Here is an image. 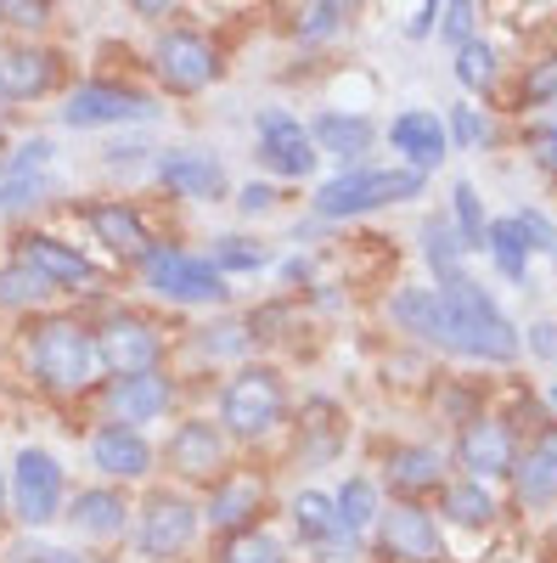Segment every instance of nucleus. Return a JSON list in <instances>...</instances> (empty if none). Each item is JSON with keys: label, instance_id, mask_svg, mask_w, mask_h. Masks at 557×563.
<instances>
[{"label": "nucleus", "instance_id": "nucleus-1", "mask_svg": "<svg viewBox=\"0 0 557 563\" xmlns=\"http://www.w3.org/2000/svg\"><path fill=\"white\" fill-rule=\"evenodd\" d=\"M18 366L29 372V384L52 400H85L108 384V366L97 350L90 321L74 310H45L18 327Z\"/></svg>", "mask_w": 557, "mask_h": 563}, {"label": "nucleus", "instance_id": "nucleus-2", "mask_svg": "<svg viewBox=\"0 0 557 563\" xmlns=\"http://www.w3.org/2000/svg\"><path fill=\"white\" fill-rule=\"evenodd\" d=\"M214 422L231 445H259L282 422H293V389L282 378V366L243 361L237 372H225L214 389Z\"/></svg>", "mask_w": 557, "mask_h": 563}, {"label": "nucleus", "instance_id": "nucleus-3", "mask_svg": "<svg viewBox=\"0 0 557 563\" xmlns=\"http://www.w3.org/2000/svg\"><path fill=\"white\" fill-rule=\"evenodd\" d=\"M428 192V175L416 169H383V164H355V169H333L327 180H315L310 192V220H327V225H344V220H360V214H383L394 203H416Z\"/></svg>", "mask_w": 557, "mask_h": 563}, {"label": "nucleus", "instance_id": "nucleus-4", "mask_svg": "<svg viewBox=\"0 0 557 563\" xmlns=\"http://www.w3.org/2000/svg\"><path fill=\"white\" fill-rule=\"evenodd\" d=\"M434 294L445 299V310H450V321H456L461 361H484V366H513V361H524V339H519L513 316L495 305V294L484 288L474 271L439 282Z\"/></svg>", "mask_w": 557, "mask_h": 563}, {"label": "nucleus", "instance_id": "nucleus-5", "mask_svg": "<svg viewBox=\"0 0 557 563\" xmlns=\"http://www.w3.org/2000/svg\"><path fill=\"white\" fill-rule=\"evenodd\" d=\"M198 541H203V496H192L186 485H147V496L135 501L124 547L142 563H180L192 558Z\"/></svg>", "mask_w": 557, "mask_h": 563}, {"label": "nucleus", "instance_id": "nucleus-6", "mask_svg": "<svg viewBox=\"0 0 557 563\" xmlns=\"http://www.w3.org/2000/svg\"><path fill=\"white\" fill-rule=\"evenodd\" d=\"M135 276H142V288L153 299L180 305V310H220V305H231V282L203 249L153 243L142 260H135Z\"/></svg>", "mask_w": 557, "mask_h": 563}, {"label": "nucleus", "instance_id": "nucleus-7", "mask_svg": "<svg viewBox=\"0 0 557 563\" xmlns=\"http://www.w3.org/2000/svg\"><path fill=\"white\" fill-rule=\"evenodd\" d=\"M147 63H153L158 90H169V97H203V90H214L225 79V45L209 29L175 18L153 34Z\"/></svg>", "mask_w": 557, "mask_h": 563}, {"label": "nucleus", "instance_id": "nucleus-8", "mask_svg": "<svg viewBox=\"0 0 557 563\" xmlns=\"http://www.w3.org/2000/svg\"><path fill=\"white\" fill-rule=\"evenodd\" d=\"M7 490H12V525L23 536H40V530L63 525L68 467L52 445H18L7 462Z\"/></svg>", "mask_w": 557, "mask_h": 563}, {"label": "nucleus", "instance_id": "nucleus-9", "mask_svg": "<svg viewBox=\"0 0 557 563\" xmlns=\"http://www.w3.org/2000/svg\"><path fill=\"white\" fill-rule=\"evenodd\" d=\"M97 350H102V366L108 378H135V372H164L169 361V333L158 327V316L135 310V305H108L97 321Z\"/></svg>", "mask_w": 557, "mask_h": 563}, {"label": "nucleus", "instance_id": "nucleus-10", "mask_svg": "<svg viewBox=\"0 0 557 563\" xmlns=\"http://www.w3.org/2000/svg\"><path fill=\"white\" fill-rule=\"evenodd\" d=\"M147 119H158V97L142 90L135 79L90 74V79L68 85V97H63L68 130H130V124H147Z\"/></svg>", "mask_w": 557, "mask_h": 563}, {"label": "nucleus", "instance_id": "nucleus-11", "mask_svg": "<svg viewBox=\"0 0 557 563\" xmlns=\"http://www.w3.org/2000/svg\"><path fill=\"white\" fill-rule=\"evenodd\" d=\"M519 451H524V440L506 411H479L474 422H461L450 434V462L461 467V479H479V485H506Z\"/></svg>", "mask_w": 557, "mask_h": 563}, {"label": "nucleus", "instance_id": "nucleus-12", "mask_svg": "<svg viewBox=\"0 0 557 563\" xmlns=\"http://www.w3.org/2000/svg\"><path fill=\"white\" fill-rule=\"evenodd\" d=\"M23 271H34L52 294H97L102 288V265L90 260L85 249H74L68 238H57V231H40V225H23L12 238V254Z\"/></svg>", "mask_w": 557, "mask_h": 563}, {"label": "nucleus", "instance_id": "nucleus-13", "mask_svg": "<svg viewBox=\"0 0 557 563\" xmlns=\"http://www.w3.org/2000/svg\"><path fill=\"white\" fill-rule=\"evenodd\" d=\"M0 97L12 108L68 97V57L45 40H0Z\"/></svg>", "mask_w": 557, "mask_h": 563}, {"label": "nucleus", "instance_id": "nucleus-14", "mask_svg": "<svg viewBox=\"0 0 557 563\" xmlns=\"http://www.w3.org/2000/svg\"><path fill=\"white\" fill-rule=\"evenodd\" d=\"M85 462L90 474H97L102 485H153L158 479V445L142 434V429H124V422H97V429L85 434Z\"/></svg>", "mask_w": 557, "mask_h": 563}, {"label": "nucleus", "instance_id": "nucleus-15", "mask_svg": "<svg viewBox=\"0 0 557 563\" xmlns=\"http://www.w3.org/2000/svg\"><path fill=\"white\" fill-rule=\"evenodd\" d=\"M371 541H378L389 563H445V525L434 519L428 501L389 496L378 525H371Z\"/></svg>", "mask_w": 557, "mask_h": 563}, {"label": "nucleus", "instance_id": "nucleus-16", "mask_svg": "<svg viewBox=\"0 0 557 563\" xmlns=\"http://www.w3.org/2000/svg\"><path fill=\"white\" fill-rule=\"evenodd\" d=\"M180 400V378L164 366V372H135V378H108L97 389V411L102 422H124V429H153V422H164Z\"/></svg>", "mask_w": 557, "mask_h": 563}, {"label": "nucleus", "instance_id": "nucleus-17", "mask_svg": "<svg viewBox=\"0 0 557 563\" xmlns=\"http://www.w3.org/2000/svg\"><path fill=\"white\" fill-rule=\"evenodd\" d=\"M158 456L175 474V485H214L231 467V440L220 434L214 417H180L169 440L158 445Z\"/></svg>", "mask_w": 557, "mask_h": 563}, {"label": "nucleus", "instance_id": "nucleus-18", "mask_svg": "<svg viewBox=\"0 0 557 563\" xmlns=\"http://www.w3.org/2000/svg\"><path fill=\"white\" fill-rule=\"evenodd\" d=\"M254 158L270 180H310L315 164H321L304 119H293L288 108H259L254 113Z\"/></svg>", "mask_w": 557, "mask_h": 563}, {"label": "nucleus", "instance_id": "nucleus-19", "mask_svg": "<svg viewBox=\"0 0 557 563\" xmlns=\"http://www.w3.org/2000/svg\"><path fill=\"white\" fill-rule=\"evenodd\" d=\"M265 507H270V479L259 467H225L203 496V530H214V536L254 530V525H265Z\"/></svg>", "mask_w": 557, "mask_h": 563}, {"label": "nucleus", "instance_id": "nucleus-20", "mask_svg": "<svg viewBox=\"0 0 557 563\" xmlns=\"http://www.w3.org/2000/svg\"><path fill=\"white\" fill-rule=\"evenodd\" d=\"M153 180L180 203H225L231 198V175L220 153L209 147H164L153 158Z\"/></svg>", "mask_w": 557, "mask_h": 563}, {"label": "nucleus", "instance_id": "nucleus-21", "mask_svg": "<svg viewBox=\"0 0 557 563\" xmlns=\"http://www.w3.org/2000/svg\"><path fill=\"white\" fill-rule=\"evenodd\" d=\"M130 519L135 507L119 485H85V490H68V507H63V525L74 541H90V547H119L130 541Z\"/></svg>", "mask_w": 557, "mask_h": 563}, {"label": "nucleus", "instance_id": "nucleus-22", "mask_svg": "<svg viewBox=\"0 0 557 563\" xmlns=\"http://www.w3.org/2000/svg\"><path fill=\"white\" fill-rule=\"evenodd\" d=\"M79 220L90 225V238H97L113 260L135 265L147 249H153V225H147V209L135 198H85L79 203Z\"/></svg>", "mask_w": 557, "mask_h": 563}, {"label": "nucleus", "instance_id": "nucleus-23", "mask_svg": "<svg viewBox=\"0 0 557 563\" xmlns=\"http://www.w3.org/2000/svg\"><path fill=\"white\" fill-rule=\"evenodd\" d=\"M389 321H394V333H405L411 344L461 361L456 321H450V310H445V299H439L434 288H394V294H389Z\"/></svg>", "mask_w": 557, "mask_h": 563}, {"label": "nucleus", "instance_id": "nucleus-24", "mask_svg": "<svg viewBox=\"0 0 557 563\" xmlns=\"http://www.w3.org/2000/svg\"><path fill=\"white\" fill-rule=\"evenodd\" d=\"M506 496L524 512H552L557 507V422H541L535 440L519 451L513 474H506Z\"/></svg>", "mask_w": 557, "mask_h": 563}, {"label": "nucleus", "instance_id": "nucleus-25", "mask_svg": "<svg viewBox=\"0 0 557 563\" xmlns=\"http://www.w3.org/2000/svg\"><path fill=\"white\" fill-rule=\"evenodd\" d=\"M383 141L394 147L400 169H416V175H428V169H439V164L450 158V135H445V119H439L434 108H405V113H394L389 130H383Z\"/></svg>", "mask_w": 557, "mask_h": 563}, {"label": "nucleus", "instance_id": "nucleus-26", "mask_svg": "<svg viewBox=\"0 0 557 563\" xmlns=\"http://www.w3.org/2000/svg\"><path fill=\"white\" fill-rule=\"evenodd\" d=\"M450 479V456L439 445H423V440H411V445H394L383 456V490L400 496V501H423V496H439V485Z\"/></svg>", "mask_w": 557, "mask_h": 563}, {"label": "nucleus", "instance_id": "nucleus-27", "mask_svg": "<svg viewBox=\"0 0 557 563\" xmlns=\"http://www.w3.org/2000/svg\"><path fill=\"white\" fill-rule=\"evenodd\" d=\"M288 519H293V536H299L310 552H327V558H349V552H360V541H349L344 525H338V501H333V490H321V485L293 490V496H288Z\"/></svg>", "mask_w": 557, "mask_h": 563}, {"label": "nucleus", "instance_id": "nucleus-28", "mask_svg": "<svg viewBox=\"0 0 557 563\" xmlns=\"http://www.w3.org/2000/svg\"><path fill=\"white\" fill-rule=\"evenodd\" d=\"M310 141H315V153L321 158H333L338 169H355V164H371V147H378V130H371V119L360 113H344V108H321L310 124Z\"/></svg>", "mask_w": 557, "mask_h": 563}, {"label": "nucleus", "instance_id": "nucleus-29", "mask_svg": "<svg viewBox=\"0 0 557 563\" xmlns=\"http://www.w3.org/2000/svg\"><path fill=\"white\" fill-rule=\"evenodd\" d=\"M434 519L450 525V530H495L501 525V496L495 485H479V479H445L439 485V507H434Z\"/></svg>", "mask_w": 557, "mask_h": 563}, {"label": "nucleus", "instance_id": "nucleus-30", "mask_svg": "<svg viewBox=\"0 0 557 563\" xmlns=\"http://www.w3.org/2000/svg\"><path fill=\"white\" fill-rule=\"evenodd\" d=\"M450 74H456L461 90H468V102L495 97V85H501V52H495L484 34H474L468 45H456V52H450Z\"/></svg>", "mask_w": 557, "mask_h": 563}, {"label": "nucleus", "instance_id": "nucleus-31", "mask_svg": "<svg viewBox=\"0 0 557 563\" xmlns=\"http://www.w3.org/2000/svg\"><path fill=\"white\" fill-rule=\"evenodd\" d=\"M333 501H338L344 536L360 541V536H371V525H378V512H383V485L371 479V474H349V479L333 490Z\"/></svg>", "mask_w": 557, "mask_h": 563}, {"label": "nucleus", "instance_id": "nucleus-32", "mask_svg": "<svg viewBox=\"0 0 557 563\" xmlns=\"http://www.w3.org/2000/svg\"><path fill=\"white\" fill-rule=\"evenodd\" d=\"M248 355H254L248 316H209L192 339V361H248Z\"/></svg>", "mask_w": 557, "mask_h": 563}, {"label": "nucleus", "instance_id": "nucleus-33", "mask_svg": "<svg viewBox=\"0 0 557 563\" xmlns=\"http://www.w3.org/2000/svg\"><path fill=\"white\" fill-rule=\"evenodd\" d=\"M416 249H423V260H428V271H434V288L468 271V249H461V238L450 231L445 209H439V214H428L423 225H416Z\"/></svg>", "mask_w": 557, "mask_h": 563}, {"label": "nucleus", "instance_id": "nucleus-34", "mask_svg": "<svg viewBox=\"0 0 557 563\" xmlns=\"http://www.w3.org/2000/svg\"><path fill=\"white\" fill-rule=\"evenodd\" d=\"M484 254H490V265L501 271V282H513V288H524V282H530V260H535V254L524 249V238H519L513 214H490Z\"/></svg>", "mask_w": 557, "mask_h": 563}, {"label": "nucleus", "instance_id": "nucleus-35", "mask_svg": "<svg viewBox=\"0 0 557 563\" xmlns=\"http://www.w3.org/2000/svg\"><path fill=\"white\" fill-rule=\"evenodd\" d=\"M445 220H450V231L461 238V249H468V254H484L490 209H484V198H479V186H474V180H450V203H445Z\"/></svg>", "mask_w": 557, "mask_h": 563}, {"label": "nucleus", "instance_id": "nucleus-36", "mask_svg": "<svg viewBox=\"0 0 557 563\" xmlns=\"http://www.w3.org/2000/svg\"><path fill=\"white\" fill-rule=\"evenodd\" d=\"M214 563H288V541L270 525H254V530H237V536H220Z\"/></svg>", "mask_w": 557, "mask_h": 563}, {"label": "nucleus", "instance_id": "nucleus-37", "mask_svg": "<svg viewBox=\"0 0 557 563\" xmlns=\"http://www.w3.org/2000/svg\"><path fill=\"white\" fill-rule=\"evenodd\" d=\"M52 299H57V294L45 288L34 271H23L18 260L0 265V310H7V316H23V321H29V316H40Z\"/></svg>", "mask_w": 557, "mask_h": 563}, {"label": "nucleus", "instance_id": "nucleus-38", "mask_svg": "<svg viewBox=\"0 0 557 563\" xmlns=\"http://www.w3.org/2000/svg\"><path fill=\"white\" fill-rule=\"evenodd\" d=\"M209 260L225 271V282L231 276H259V271H270V243L248 238V231H225V238H214Z\"/></svg>", "mask_w": 557, "mask_h": 563}, {"label": "nucleus", "instance_id": "nucleus-39", "mask_svg": "<svg viewBox=\"0 0 557 563\" xmlns=\"http://www.w3.org/2000/svg\"><path fill=\"white\" fill-rule=\"evenodd\" d=\"M344 23H349L344 0H304V7L293 12V23H288V34H293L299 45H327V40L344 34Z\"/></svg>", "mask_w": 557, "mask_h": 563}, {"label": "nucleus", "instance_id": "nucleus-40", "mask_svg": "<svg viewBox=\"0 0 557 563\" xmlns=\"http://www.w3.org/2000/svg\"><path fill=\"white\" fill-rule=\"evenodd\" d=\"M439 119H445L450 147H461V153H484V147H495V124H490V113H484L479 102H456V108L439 113Z\"/></svg>", "mask_w": 557, "mask_h": 563}, {"label": "nucleus", "instance_id": "nucleus-41", "mask_svg": "<svg viewBox=\"0 0 557 563\" xmlns=\"http://www.w3.org/2000/svg\"><path fill=\"white\" fill-rule=\"evenodd\" d=\"M57 12L45 0H0V40H45Z\"/></svg>", "mask_w": 557, "mask_h": 563}, {"label": "nucleus", "instance_id": "nucleus-42", "mask_svg": "<svg viewBox=\"0 0 557 563\" xmlns=\"http://www.w3.org/2000/svg\"><path fill=\"white\" fill-rule=\"evenodd\" d=\"M52 164H57V141L52 135H23L0 153V180L7 175H52Z\"/></svg>", "mask_w": 557, "mask_h": 563}, {"label": "nucleus", "instance_id": "nucleus-43", "mask_svg": "<svg viewBox=\"0 0 557 563\" xmlns=\"http://www.w3.org/2000/svg\"><path fill=\"white\" fill-rule=\"evenodd\" d=\"M45 198H52V175H7V180H0V214H7V220L34 214Z\"/></svg>", "mask_w": 557, "mask_h": 563}, {"label": "nucleus", "instance_id": "nucleus-44", "mask_svg": "<svg viewBox=\"0 0 557 563\" xmlns=\"http://www.w3.org/2000/svg\"><path fill=\"white\" fill-rule=\"evenodd\" d=\"M552 102H557V52H546L541 63H530L524 79H519V108L546 113Z\"/></svg>", "mask_w": 557, "mask_h": 563}, {"label": "nucleus", "instance_id": "nucleus-45", "mask_svg": "<svg viewBox=\"0 0 557 563\" xmlns=\"http://www.w3.org/2000/svg\"><path fill=\"white\" fill-rule=\"evenodd\" d=\"M85 558L90 552L74 547V541H34V536H23V541L7 547V563H85Z\"/></svg>", "mask_w": 557, "mask_h": 563}, {"label": "nucleus", "instance_id": "nucleus-46", "mask_svg": "<svg viewBox=\"0 0 557 563\" xmlns=\"http://www.w3.org/2000/svg\"><path fill=\"white\" fill-rule=\"evenodd\" d=\"M434 406H439V417H445V422H456V429H461V422H474V417H479L484 395H479L474 384H461V378H456V384H445V389L434 395Z\"/></svg>", "mask_w": 557, "mask_h": 563}, {"label": "nucleus", "instance_id": "nucleus-47", "mask_svg": "<svg viewBox=\"0 0 557 563\" xmlns=\"http://www.w3.org/2000/svg\"><path fill=\"white\" fill-rule=\"evenodd\" d=\"M513 225H519V238H524L530 254H557V220L546 209H519Z\"/></svg>", "mask_w": 557, "mask_h": 563}, {"label": "nucleus", "instance_id": "nucleus-48", "mask_svg": "<svg viewBox=\"0 0 557 563\" xmlns=\"http://www.w3.org/2000/svg\"><path fill=\"white\" fill-rule=\"evenodd\" d=\"M434 34L456 52V45H468V40L479 34V12L468 7V0H450V7H439V29H434Z\"/></svg>", "mask_w": 557, "mask_h": 563}, {"label": "nucleus", "instance_id": "nucleus-49", "mask_svg": "<svg viewBox=\"0 0 557 563\" xmlns=\"http://www.w3.org/2000/svg\"><path fill=\"white\" fill-rule=\"evenodd\" d=\"M231 203H237L243 220H259V214H270L276 203H282V186L276 180H243L237 192H231Z\"/></svg>", "mask_w": 557, "mask_h": 563}, {"label": "nucleus", "instance_id": "nucleus-50", "mask_svg": "<svg viewBox=\"0 0 557 563\" xmlns=\"http://www.w3.org/2000/svg\"><path fill=\"white\" fill-rule=\"evenodd\" d=\"M147 158H158L147 135H119V141H108V147H102V164L108 169H135V164H147Z\"/></svg>", "mask_w": 557, "mask_h": 563}, {"label": "nucleus", "instance_id": "nucleus-51", "mask_svg": "<svg viewBox=\"0 0 557 563\" xmlns=\"http://www.w3.org/2000/svg\"><path fill=\"white\" fill-rule=\"evenodd\" d=\"M524 153H530V164L557 186V130H541V124H535V130L524 135Z\"/></svg>", "mask_w": 557, "mask_h": 563}, {"label": "nucleus", "instance_id": "nucleus-52", "mask_svg": "<svg viewBox=\"0 0 557 563\" xmlns=\"http://www.w3.org/2000/svg\"><path fill=\"white\" fill-rule=\"evenodd\" d=\"M519 339H524V355H535V361H557V321H552V316L530 321Z\"/></svg>", "mask_w": 557, "mask_h": 563}, {"label": "nucleus", "instance_id": "nucleus-53", "mask_svg": "<svg viewBox=\"0 0 557 563\" xmlns=\"http://www.w3.org/2000/svg\"><path fill=\"white\" fill-rule=\"evenodd\" d=\"M439 29V7H416L411 18H405V40H428Z\"/></svg>", "mask_w": 557, "mask_h": 563}, {"label": "nucleus", "instance_id": "nucleus-54", "mask_svg": "<svg viewBox=\"0 0 557 563\" xmlns=\"http://www.w3.org/2000/svg\"><path fill=\"white\" fill-rule=\"evenodd\" d=\"M135 18H147V23H175V7H169V0H135Z\"/></svg>", "mask_w": 557, "mask_h": 563}, {"label": "nucleus", "instance_id": "nucleus-55", "mask_svg": "<svg viewBox=\"0 0 557 563\" xmlns=\"http://www.w3.org/2000/svg\"><path fill=\"white\" fill-rule=\"evenodd\" d=\"M282 276H288V282H315V271H310V260H304V254H293V260L282 265Z\"/></svg>", "mask_w": 557, "mask_h": 563}, {"label": "nucleus", "instance_id": "nucleus-56", "mask_svg": "<svg viewBox=\"0 0 557 563\" xmlns=\"http://www.w3.org/2000/svg\"><path fill=\"white\" fill-rule=\"evenodd\" d=\"M12 519V490H7V467H0V525Z\"/></svg>", "mask_w": 557, "mask_h": 563}, {"label": "nucleus", "instance_id": "nucleus-57", "mask_svg": "<svg viewBox=\"0 0 557 563\" xmlns=\"http://www.w3.org/2000/svg\"><path fill=\"white\" fill-rule=\"evenodd\" d=\"M12 113H18V108H12L7 97H0V141H7V124H12Z\"/></svg>", "mask_w": 557, "mask_h": 563}, {"label": "nucleus", "instance_id": "nucleus-58", "mask_svg": "<svg viewBox=\"0 0 557 563\" xmlns=\"http://www.w3.org/2000/svg\"><path fill=\"white\" fill-rule=\"evenodd\" d=\"M541 130H557V102H552V108L541 113Z\"/></svg>", "mask_w": 557, "mask_h": 563}, {"label": "nucleus", "instance_id": "nucleus-59", "mask_svg": "<svg viewBox=\"0 0 557 563\" xmlns=\"http://www.w3.org/2000/svg\"><path fill=\"white\" fill-rule=\"evenodd\" d=\"M85 563H113V558H85Z\"/></svg>", "mask_w": 557, "mask_h": 563}, {"label": "nucleus", "instance_id": "nucleus-60", "mask_svg": "<svg viewBox=\"0 0 557 563\" xmlns=\"http://www.w3.org/2000/svg\"><path fill=\"white\" fill-rule=\"evenodd\" d=\"M552 265H557V254H552Z\"/></svg>", "mask_w": 557, "mask_h": 563}, {"label": "nucleus", "instance_id": "nucleus-61", "mask_svg": "<svg viewBox=\"0 0 557 563\" xmlns=\"http://www.w3.org/2000/svg\"><path fill=\"white\" fill-rule=\"evenodd\" d=\"M513 563H519V558H513Z\"/></svg>", "mask_w": 557, "mask_h": 563}]
</instances>
